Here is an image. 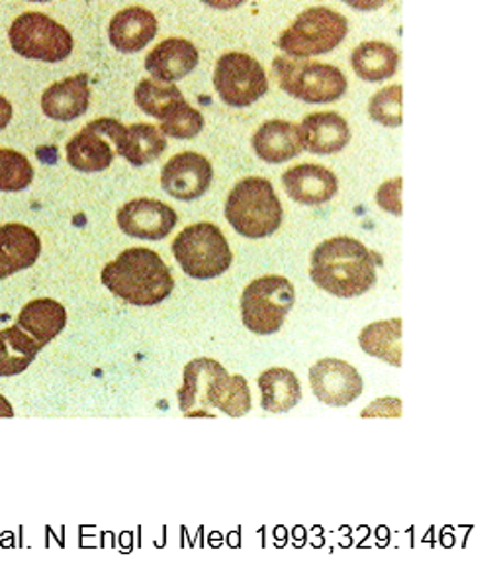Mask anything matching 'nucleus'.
<instances>
[{
    "instance_id": "21",
    "label": "nucleus",
    "mask_w": 501,
    "mask_h": 564,
    "mask_svg": "<svg viewBox=\"0 0 501 564\" xmlns=\"http://www.w3.org/2000/svg\"><path fill=\"white\" fill-rule=\"evenodd\" d=\"M17 326L45 347L67 326V310L57 300H30L18 314Z\"/></svg>"
},
{
    "instance_id": "23",
    "label": "nucleus",
    "mask_w": 501,
    "mask_h": 564,
    "mask_svg": "<svg viewBox=\"0 0 501 564\" xmlns=\"http://www.w3.org/2000/svg\"><path fill=\"white\" fill-rule=\"evenodd\" d=\"M257 382L261 388V405L271 414L291 412L302 400L298 377L284 367L264 370Z\"/></svg>"
},
{
    "instance_id": "34",
    "label": "nucleus",
    "mask_w": 501,
    "mask_h": 564,
    "mask_svg": "<svg viewBox=\"0 0 501 564\" xmlns=\"http://www.w3.org/2000/svg\"><path fill=\"white\" fill-rule=\"evenodd\" d=\"M88 128H92L95 132L105 135L106 140L115 143V151L122 148L123 140H126V132L128 128L122 122H118L115 118H98L95 122L87 123Z\"/></svg>"
},
{
    "instance_id": "17",
    "label": "nucleus",
    "mask_w": 501,
    "mask_h": 564,
    "mask_svg": "<svg viewBox=\"0 0 501 564\" xmlns=\"http://www.w3.org/2000/svg\"><path fill=\"white\" fill-rule=\"evenodd\" d=\"M298 130L304 150L316 155L337 153L351 141L349 123L345 122L344 116L335 112L308 115L299 123Z\"/></svg>"
},
{
    "instance_id": "9",
    "label": "nucleus",
    "mask_w": 501,
    "mask_h": 564,
    "mask_svg": "<svg viewBox=\"0 0 501 564\" xmlns=\"http://www.w3.org/2000/svg\"><path fill=\"white\" fill-rule=\"evenodd\" d=\"M214 87L226 105L246 108L266 95L269 79L263 65L251 55L229 52L216 63Z\"/></svg>"
},
{
    "instance_id": "28",
    "label": "nucleus",
    "mask_w": 501,
    "mask_h": 564,
    "mask_svg": "<svg viewBox=\"0 0 501 564\" xmlns=\"http://www.w3.org/2000/svg\"><path fill=\"white\" fill-rule=\"evenodd\" d=\"M185 102V97L181 88L175 87V83L143 79L135 87V105L140 106L145 115L153 116L161 122L167 120L168 116Z\"/></svg>"
},
{
    "instance_id": "8",
    "label": "nucleus",
    "mask_w": 501,
    "mask_h": 564,
    "mask_svg": "<svg viewBox=\"0 0 501 564\" xmlns=\"http://www.w3.org/2000/svg\"><path fill=\"white\" fill-rule=\"evenodd\" d=\"M12 50L24 59L62 63L73 53V35L44 12H24L10 24Z\"/></svg>"
},
{
    "instance_id": "20",
    "label": "nucleus",
    "mask_w": 501,
    "mask_h": 564,
    "mask_svg": "<svg viewBox=\"0 0 501 564\" xmlns=\"http://www.w3.org/2000/svg\"><path fill=\"white\" fill-rule=\"evenodd\" d=\"M251 143L257 158L263 159L266 163H284L298 158L304 151L299 140L298 123L286 122V120L264 122L257 130Z\"/></svg>"
},
{
    "instance_id": "4",
    "label": "nucleus",
    "mask_w": 501,
    "mask_h": 564,
    "mask_svg": "<svg viewBox=\"0 0 501 564\" xmlns=\"http://www.w3.org/2000/svg\"><path fill=\"white\" fill-rule=\"evenodd\" d=\"M173 256L183 271L198 281L220 276L233 261L228 239L210 221H200L183 229L173 241Z\"/></svg>"
},
{
    "instance_id": "37",
    "label": "nucleus",
    "mask_w": 501,
    "mask_h": 564,
    "mask_svg": "<svg viewBox=\"0 0 501 564\" xmlns=\"http://www.w3.org/2000/svg\"><path fill=\"white\" fill-rule=\"evenodd\" d=\"M246 0H204V4H208L211 9L218 10H231L239 7V4H243Z\"/></svg>"
},
{
    "instance_id": "10",
    "label": "nucleus",
    "mask_w": 501,
    "mask_h": 564,
    "mask_svg": "<svg viewBox=\"0 0 501 564\" xmlns=\"http://www.w3.org/2000/svg\"><path fill=\"white\" fill-rule=\"evenodd\" d=\"M309 384L319 402L345 408L361 397L362 377L359 370L341 359H322L309 369Z\"/></svg>"
},
{
    "instance_id": "27",
    "label": "nucleus",
    "mask_w": 501,
    "mask_h": 564,
    "mask_svg": "<svg viewBox=\"0 0 501 564\" xmlns=\"http://www.w3.org/2000/svg\"><path fill=\"white\" fill-rule=\"evenodd\" d=\"M167 150V138L151 123H133L126 132L122 148L116 151L120 158L132 163L133 167H143L161 158Z\"/></svg>"
},
{
    "instance_id": "39",
    "label": "nucleus",
    "mask_w": 501,
    "mask_h": 564,
    "mask_svg": "<svg viewBox=\"0 0 501 564\" xmlns=\"http://www.w3.org/2000/svg\"><path fill=\"white\" fill-rule=\"evenodd\" d=\"M28 2H50V0H28Z\"/></svg>"
},
{
    "instance_id": "11",
    "label": "nucleus",
    "mask_w": 501,
    "mask_h": 564,
    "mask_svg": "<svg viewBox=\"0 0 501 564\" xmlns=\"http://www.w3.org/2000/svg\"><path fill=\"white\" fill-rule=\"evenodd\" d=\"M211 176L214 171L208 159L196 151H183L168 159L161 171V186L168 196L188 203L200 198L210 188Z\"/></svg>"
},
{
    "instance_id": "7",
    "label": "nucleus",
    "mask_w": 501,
    "mask_h": 564,
    "mask_svg": "<svg viewBox=\"0 0 501 564\" xmlns=\"http://www.w3.org/2000/svg\"><path fill=\"white\" fill-rule=\"evenodd\" d=\"M296 302V292L288 279L279 274L261 276L247 284L241 296V317L249 332L273 335L282 329Z\"/></svg>"
},
{
    "instance_id": "3",
    "label": "nucleus",
    "mask_w": 501,
    "mask_h": 564,
    "mask_svg": "<svg viewBox=\"0 0 501 564\" xmlns=\"http://www.w3.org/2000/svg\"><path fill=\"white\" fill-rule=\"evenodd\" d=\"M282 204L271 181L263 176H247L231 188L226 203V220L249 239L273 236L282 226Z\"/></svg>"
},
{
    "instance_id": "24",
    "label": "nucleus",
    "mask_w": 501,
    "mask_h": 564,
    "mask_svg": "<svg viewBox=\"0 0 501 564\" xmlns=\"http://www.w3.org/2000/svg\"><path fill=\"white\" fill-rule=\"evenodd\" d=\"M351 63L352 69L362 80L380 83V80L392 79L396 75L400 55L396 47L386 42H364L359 47H355Z\"/></svg>"
},
{
    "instance_id": "29",
    "label": "nucleus",
    "mask_w": 501,
    "mask_h": 564,
    "mask_svg": "<svg viewBox=\"0 0 501 564\" xmlns=\"http://www.w3.org/2000/svg\"><path fill=\"white\" fill-rule=\"evenodd\" d=\"M210 408H218L229 417H241L251 412V390L246 377L233 375L229 377L228 370H224L218 379L214 380L208 394Z\"/></svg>"
},
{
    "instance_id": "36",
    "label": "nucleus",
    "mask_w": 501,
    "mask_h": 564,
    "mask_svg": "<svg viewBox=\"0 0 501 564\" xmlns=\"http://www.w3.org/2000/svg\"><path fill=\"white\" fill-rule=\"evenodd\" d=\"M12 120V105L9 102V98L0 95V130H4Z\"/></svg>"
},
{
    "instance_id": "12",
    "label": "nucleus",
    "mask_w": 501,
    "mask_h": 564,
    "mask_svg": "<svg viewBox=\"0 0 501 564\" xmlns=\"http://www.w3.org/2000/svg\"><path fill=\"white\" fill-rule=\"evenodd\" d=\"M116 221L130 238L157 241L167 238L178 218L168 204L159 203L153 198H138L123 204L116 214Z\"/></svg>"
},
{
    "instance_id": "30",
    "label": "nucleus",
    "mask_w": 501,
    "mask_h": 564,
    "mask_svg": "<svg viewBox=\"0 0 501 564\" xmlns=\"http://www.w3.org/2000/svg\"><path fill=\"white\" fill-rule=\"evenodd\" d=\"M34 181V167L24 153L0 148V191L20 193Z\"/></svg>"
},
{
    "instance_id": "2",
    "label": "nucleus",
    "mask_w": 501,
    "mask_h": 564,
    "mask_svg": "<svg viewBox=\"0 0 501 564\" xmlns=\"http://www.w3.org/2000/svg\"><path fill=\"white\" fill-rule=\"evenodd\" d=\"M100 279L108 291L133 306H157L175 286L167 263L145 247L122 251L106 264Z\"/></svg>"
},
{
    "instance_id": "19",
    "label": "nucleus",
    "mask_w": 501,
    "mask_h": 564,
    "mask_svg": "<svg viewBox=\"0 0 501 564\" xmlns=\"http://www.w3.org/2000/svg\"><path fill=\"white\" fill-rule=\"evenodd\" d=\"M220 362L214 359H194L188 362L183 372V387L178 390V405L185 415H210L206 412L208 394L214 380L224 372Z\"/></svg>"
},
{
    "instance_id": "26",
    "label": "nucleus",
    "mask_w": 501,
    "mask_h": 564,
    "mask_svg": "<svg viewBox=\"0 0 501 564\" xmlns=\"http://www.w3.org/2000/svg\"><path fill=\"white\" fill-rule=\"evenodd\" d=\"M42 345L18 326L0 329V379L17 377L34 362Z\"/></svg>"
},
{
    "instance_id": "35",
    "label": "nucleus",
    "mask_w": 501,
    "mask_h": 564,
    "mask_svg": "<svg viewBox=\"0 0 501 564\" xmlns=\"http://www.w3.org/2000/svg\"><path fill=\"white\" fill-rule=\"evenodd\" d=\"M344 2L349 4L351 9L369 12V10L382 9L390 0H344Z\"/></svg>"
},
{
    "instance_id": "22",
    "label": "nucleus",
    "mask_w": 501,
    "mask_h": 564,
    "mask_svg": "<svg viewBox=\"0 0 501 564\" xmlns=\"http://www.w3.org/2000/svg\"><path fill=\"white\" fill-rule=\"evenodd\" d=\"M116 151L110 148L105 135L85 126L67 143V161L80 173H100L112 165Z\"/></svg>"
},
{
    "instance_id": "13",
    "label": "nucleus",
    "mask_w": 501,
    "mask_h": 564,
    "mask_svg": "<svg viewBox=\"0 0 501 564\" xmlns=\"http://www.w3.org/2000/svg\"><path fill=\"white\" fill-rule=\"evenodd\" d=\"M282 185L294 203L304 206L326 204L337 194V176L322 165H296L282 175Z\"/></svg>"
},
{
    "instance_id": "16",
    "label": "nucleus",
    "mask_w": 501,
    "mask_h": 564,
    "mask_svg": "<svg viewBox=\"0 0 501 564\" xmlns=\"http://www.w3.org/2000/svg\"><path fill=\"white\" fill-rule=\"evenodd\" d=\"M157 17L148 9L130 7L116 14L108 24V40L122 53H138L157 35Z\"/></svg>"
},
{
    "instance_id": "14",
    "label": "nucleus",
    "mask_w": 501,
    "mask_h": 564,
    "mask_svg": "<svg viewBox=\"0 0 501 564\" xmlns=\"http://www.w3.org/2000/svg\"><path fill=\"white\" fill-rule=\"evenodd\" d=\"M42 253V241L24 224L0 226V281L34 267Z\"/></svg>"
},
{
    "instance_id": "18",
    "label": "nucleus",
    "mask_w": 501,
    "mask_h": 564,
    "mask_svg": "<svg viewBox=\"0 0 501 564\" xmlns=\"http://www.w3.org/2000/svg\"><path fill=\"white\" fill-rule=\"evenodd\" d=\"M42 110L47 118L57 122H70L85 115L90 105V88L87 75H75L57 80L45 88L42 95Z\"/></svg>"
},
{
    "instance_id": "15",
    "label": "nucleus",
    "mask_w": 501,
    "mask_h": 564,
    "mask_svg": "<svg viewBox=\"0 0 501 564\" xmlns=\"http://www.w3.org/2000/svg\"><path fill=\"white\" fill-rule=\"evenodd\" d=\"M198 50L185 37H168L145 57V69L153 79L176 83L185 79L198 65Z\"/></svg>"
},
{
    "instance_id": "33",
    "label": "nucleus",
    "mask_w": 501,
    "mask_h": 564,
    "mask_svg": "<svg viewBox=\"0 0 501 564\" xmlns=\"http://www.w3.org/2000/svg\"><path fill=\"white\" fill-rule=\"evenodd\" d=\"M377 203L380 204V208L402 216V176L386 181L384 185L380 186L379 193H377Z\"/></svg>"
},
{
    "instance_id": "6",
    "label": "nucleus",
    "mask_w": 501,
    "mask_h": 564,
    "mask_svg": "<svg viewBox=\"0 0 501 564\" xmlns=\"http://www.w3.org/2000/svg\"><path fill=\"white\" fill-rule=\"evenodd\" d=\"M347 32L349 22L344 14L327 7H314L304 10L294 24L282 32L279 47L291 57L306 59L334 52L347 37Z\"/></svg>"
},
{
    "instance_id": "5",
    "label": "nucleus",
    "mask_w": 501,
    "mask_h": 564,
    "mask_svg": "<svg viewBox=\"0 0 501 564\" xmlns=\"http://www.w3.org/2000/svg\"><path fill=\"white\" fill-rule=\"evenodd\" d=\"M273 73L282 90L309 105L335 102L347 93L341 69L329 63L302 62L292 57H274Z\"/></svg>"
},
{
    "instance_id": "38",
    "label": "nucleus",
    "mask_w": 501,
    "mask_h": 564,
    "mask_svg": "<svg viewBox=\"0 0 501 564\" xmlns=\"http://www.w3.org/2000/svg\"><path fill=\"white\" fill-rule=\"evenodd\" d=\"M12 415H14V408L7 398L0 394V417H12Z\"/></svg>"
},
{
    "instance_id": "25",
    "label": "nucleus",
    "mask_w": 501,
    "mask_h": 564,
    "mask_svg": "<svg viewBox=\"0 0 501 564\" xmlns=\"http://www.w3.org/2000/svg\"><path fill=\"white\" fill-rule=\"evenodd\" d=\"M359 345L370 357L400 367L402 365V317L374 322L362 329Z\"/></svg>"
},
{
    "instance_id": "31",
    "label": "nucleus",
    "mask_w": 501,
    "mask_h": 564,
    "mask_svg": "<svg viewBox=\"0 0 501 564\" xmlns=\"http://www.w3.org/2000/svg\"><path fill=\"white\" fill-rule=\"evenodd\" d=\"M402 93H404L402 85H392V87L379 90L374 97L370 98V118L386 128H400L402 126Z\"/></svg>"
},
{
    "instance_id": "1",
    "label": "nucleus",
    "mask_w": 501,
    "mask_h": 564,
    "mask_svg": "<svg viewBox=\"0 0 501 564\" xmlns=\"http://www.w3.org/2000/svg\"><path fill=\"white\" fill-rule=\"evenodd\" d=\"M379 257L359 239L337 236L312 251L309 276L337 299H357L377 282Z\"/></svg>"
},
{
    "instance_id": "32",
    "label": "nucleus",
    "mask_w": 501,
    "mask_h": 564,
    "mask_svg": "<svg viewBox=\"0 0 501 564\" xmlns=\"http://www.w3.org/2000/svg\"><path fill=\"white\" fill-rule=\"evenodd\" d=\"M203 128L204 116L188 102H185L181 108H176L167 120H163L159 130L163 135L175 138V140H193L198 133L203 132Z\"/></svg>"
}]
</instances>
